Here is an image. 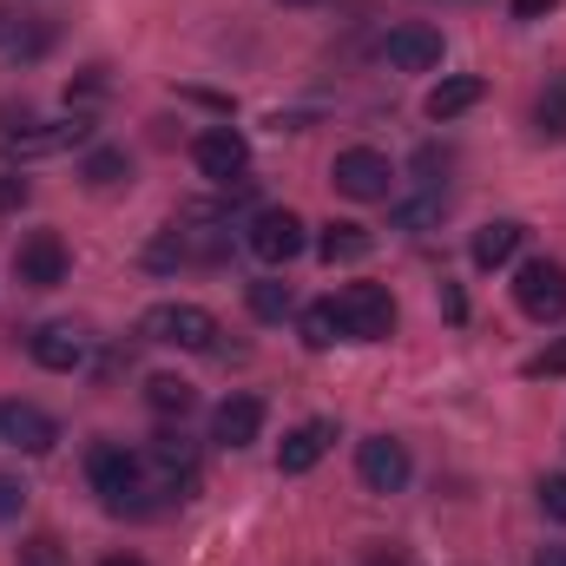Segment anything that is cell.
<instances>
[{"label": "cell", "mask_w": 566, "mask_h": 566, "mask_svg": "<svg viewBox=\"0 0 566 566\" xmlns=\"http://www.w3.org/2000/svg\"><path fill=\"white\" fill-rule=\"evenodd\" d=\"M258 434H264V402H258V396L218 402V416H211V441H218V448H251Z\"/></svg>", "instance_id": "obj_15"}, {"label": "cell", "mask_w": 566, "mask_h": 566, "mask_svg": "<svg viewBox=\"0 0 566 566\" xmlns=\"http://www.w3.org/2000/svg\"><path fill=\"white\" fill-rule=\"evenodd\" d=\"M409 474H416L409 441H396V434H369V441L356 448V481H363L369 494H402Z\"/></svg>", "instance_id": "obj_7"}, {"label": "cell", "mask_w": 566, "mask_h": 566, "mask_svg": "<svg viewBox=\"0 0 566 566\" xmlns=\"http://www.w3.org/2000/svg\"><path fill=\"white\" fill-rule=\"evenodd\" d=\"M507 7H514V20H547L560 0H507Z\"/></svg>", "instance_id": "obj_32"}, {"label": "cell", "mask_w": 566, "mask_h": 566, "mask_svg": "<svg viewBox=\"0 0 566 566\" xmlns=\"http://www.w3.org/2000/svg\"><path fill=\"white\" fill-rule=\"evenodd\" d=\"M329 441H336V428H329V422L290 428V434H283V448H277V474H310V468L329 454Z\"/></svg>", "instance_id": "obj_16"}, {"label": "cell", "mask_w": 566, "mask_h": 566, "mask_svg": "<svg viewBox=\"0 0 566 566\" xmlns=\"http://www.w3.org/2000/svg\"><path fill=\"white\" fill-rule=\"evenodd\" d=\"M329 310H336V329L349 343H389L396 336V296L382 283H343L329 296Z\"/></svg>", "instance_id": "obj_2"}, {"label": "cell", "mask_w": 566, "mask_h": 566, "mask_svg": "<svg viewBox=\"0 0 566 566\" xmlns=\"http://www.w3.org/2000/svg\"><path fill=\"white\" fill-rule=\"evenodd\" d=\"M521 376H534V382H541V376H566V336H560V343H547L541 356H527V363H521Z\"/></svg>", "instance_id": "obj_28"}, {"label": "cell", "mask_w": 566, "mask_h": 566, "mask_svg": "<svg viewBox=\"0 0 566 566\" xmlns=\"http://www.w3.org/2000/svg\"><path fill=\"white\" fill-rule=\"evenodd\" d=\"M191 165L211 178V185H244V165H251V145L238 126H205L191 139Z\"/></svg>", "instance_id": "obj_10"}, {"label": "cell", "mask_w": 566, "mask_h": 566, "mask_svg": "<svg viewBox=\"0 0 566 566\" xmlns=\"http://www.w3.org/2000/svg\"><path fill=\"white\" fill-rule=\"evenodd\" d=\"M296 329H303V349H329V343L343 336V329H336V310H329V303H310Z\"/></svg>", "instance_id": "obj_26"}, {"label": "cell", "mask_w": 566, "mask_h": 566, "mask_svg": "<svg viewBox=\"0 0 566 566\" xmlns=\"http://www.w3.org/2000/svg\"><path fill=\"white\" fill-rule=\"evenodd\" d=\"M382 60H389V73H434L441 66V27H428V20L389 27L382 33Z\"/></svg>", "instance_id": "obj_11"}, {"label": "cell", "mask_w": 566, "mask_h": 566, "mask_svg": "<svg viewBox=\"0 0 566 566\" xmlns=\"http://www.w3.org/2000/svg\"><path fill=\"white\" fill-rule=\"evenodd\" d=\"M106 86H113V80H106V66H86V73L66 86V106H93V99H106Z\"/></svg>", "instance_id": "obj_27"}, {"label": "cell", "mask_w": 566, "mask_h": 566, "mask_svg": "<svg viewBox=\"0 0 566 566\" xmlns=\"http://www.w3.org/2000/svg\"><path fill=\"white\" fill-rule=\"evenodd\" d=\"M46 46H53V27L46 20H20V13L0 7V53L7 60H40Z\"/></svg>", "instance_id": "obj_19"}, {"label": "cell", "mask_w": 566, "mask_h": 566, "mask_svg": "<svg viewBox=\"0 0 566 566\" xmlns=\"http://www.w3.org/2000/svg\"><path fill=\"white\" fill-rule=\"evenodd\" d=\"M27 349H33V363H40V369L73 376V369L86 363V329H73V323H40V329L27 336Z\"/></svg>", "instance_id": "obj_13"}, {"label": "cell", "mask_w": 566, "mask_h": 566, "mask_svg": "<svg viewBox=\"0 0 566 566\" xmlns=\"http://www.w3.org/2000/svg\"><path fill=\"white\" fill-rule=\"evenodd\" d=\"M145 461H151V474H158V488H165V494H178V501H191V494H198V448H191V434L158 428V434H151V448H145Z\"/></svg>", "instance_id": "obj_8"}, {"label": "cell", "mask_w": 566, "mask_h": 566, "mask_svg": "<svg viewBox=\"0 0 566 566\" xmlns=\"http://www.w3.org/2000/svg\"><path fill=\"white\" fill-rule=\"evenodd\" d=\"M541 514L566 521V474H541Z\"/></svg>", "instance_id": "obj_29"}, {"label": "cell", "mask_w": 566, "mask_h": 566, "mask_svg": "<svg viewBox=\"0 0 566 566\" xmlns=\"http://www.w3.org/2000/svg\"><path fill=\"white\" fill-rule=\"evenodd\" d=\"M244 303H251V316H258V323H283V316L296 310L290 283H277V277H258L251 290H244Z\"/></svg>", "instance_id": "obj_22"}, {"label": "cell", "mask_w": 566, "mask_h": 566, "mask_svg": "<svg viewBox=\"0 0 566 566\" xmlns=\"http://www.w3.org/2000/svg\"><path fill=\"white\" fill-rule=\"evenodd\" d=\"M0 441L20 448V454H46L60 441V422L46 409H33V402H0Z\"/></svg>", "instance_id": "obj_12"}, {"label": "cell", "mask_w": 566, "mask_h": 566, "mask_svg": "<svg viewBox=\"0 0 566 566\" xmlns=\"http://www.w3.org/2000/svg\"><path fill=\"white\" fill-rule=\"evenodd\" d=\"M514 303L534 316V323H560L566 316V264L554 258H527L514 271Z\"/></svg>", "instance_id": "obj_6"}, {"label": "cell", "mask_w": 566, "mask_h": 566, "mask_svg": "<svg viewBox=\"0 0 566 566\" xmlns=\"http://www.w3.org/2000/svg\"><path fill=\"white\" fill-rule=\"evenodd\" d=\"M521 238H527V224H514V218L481 224V231H474V271H501V264H514Z\"/></svg>", "instance_id": "obj_18"}, {"label": "cell", "mask_w": 566, "mask_h": 566, "mask_svg": "<svg viewBox=\"0 0 566 566\" xmlns=\"http://www.w3.org/2000/svg\"><path fill=\"white\" fill-rule=\"evenodd\" d=\"M80 178H86L93 191H113V185H126V178H133V158H126L119 145H99V151H86Z\"/></svg>", "instance_id": "obj_21"}, {"label": "cell", "mask_w": 566, "mask_h": 566, "mask_svg": "<svg viewBox=\"0 0 566 566\" xmlns=\"http://www.w3.org/2000/svg\"><path fill=\"white\" fill-rule=\"evenodd\" d=\"M481 99H488V80H481V73H454V80H441V86L428 93V119H434V126H448V119L474 113Z\"/></svg>", "instance_id": "obj_17"}, {"label": "cell", "mask_w": 566, "mask_h": 566, "mask_svg": "<svg viewBox=\"0 0 566 566\" xmlns=\"http://www.w3.org/2000/svg\"><path fill=\"white\" fill-rule=\"evenodd\" d=\"M139 336L158 349H218V316L205 303H151L139 316Z\"/></svg>", "instance_id": "obj_3"}, {"label": "cell", "mask_w": 566, "mask_h": 566, "mask_svg": "<svg viewBox=\"0 0 566 566\" xmlns=\"http://www.w3.org/2000/svg\"><path fill=\"white\" fill-rule=\"evenodd\" d=\"M290 7H310V0H290Z\"/></svg>", "instance_id": "obj_37"}, {"label": "cell", "mask_w": 566, "mask_h": 566, "mask_svg": "<svg viewBox=\"0 0 566 566\" xmlns=\"http://www.w3.org/2000/svg\"><path fill=\"white\" fill-rule=\"evenodd\" d=\"M66 271H73V258H66V238H60V231H27V238H20L13 277L27 283V290H60Z\"/></svg>", "instance_id": "obj_9"}, {"label": "cell", "mask_w": 566, "mask_h": 566, "mask_svg": "<svg viewBox=\"0 0 566 566\" xmlns=\"http://www.w3.org/2000/svg\"><path fill=\"white\" fill-rule=\"evenodd\" d=\"M303 244H310V231H303V218H296L290 205H264V211H251V224H244V251H251L258 264H271V271H283L290 258H303Z\"/></svg>", "instance_id": "obj_4"}, {"label": "cell", "mask_w": 566, "mask_h": 566, "mask_svg": "<svg viewBox=\"0 0 566 566\" xmlns=\"http://www.w3.org/2000/svg\"><path fill=\"white\" fill-rule=\"evenodd\" d=\"M441 211H448V191L428 185L422 198H409V205L389 211V224H396V231H428V224H441Z\"/></svg>", "instance_id": "obj_23"}, {"label": "cell", "mask_w": 566, "mask_h": 566, "mask_svg": "<svg viewBox=\"0 0 566 566\" xmlns=\"http://www.w3.org/2000/svg\"><path fill=\"white\" fill-rule=\"evenodd\" d=\"M20 507H27V488H20V474H0V521H20Z\"/></svg>", "instance_id": "obj_30"}, {"label": "cell", "mask_w": 566, "mask_h": 566, "mask_svg": "<svg viewBox=\"0 0 566 566\" xmlns=\"http://www.w3.org/2000/svg\"><path fill=\"white\" fill-rule=\"evenodd\" d=\"M369 231L363 224H323V238H316V251H323V264H363L369 258Z\"/></svg>", "instance_id": "obj_20"}, {"label": "cell", "mask_w": 566, "mask_h": 566, "mask_svg": "<svg viewBox=\"0 0 566 566\" xmlns=\"http://www.w3.org/2000/svg\"><path fill=\"white\" fill-rule=\"evenodd\" d=\"M86 481L99 494L106 514H151V488H145V461L126 448V441H93L86 448Z\"/></svg>", "instance_id": "obj_1"}, {"label": "cell", "mask_w": 566, "mask_h": 566, "mask_svg": "<svg viewBox=\"0 0 566 566\" xmlns=\"http://www.w3.org/2000/svg\"><path fill=\"white\" fill-rule=\"evenodd\" d=\"M441 310H448V316H454V323H461V316H468V303H461V290H454V283H448V290H441Z\"/></svg>", "instance_id": "obj_33"}, {"label": "cell", "mask_w": 566, "mask_h": 566, "mask_svg": "<svg viewBox=\"0 0 566 566\" xmlns=\"http://www.w3.org/2000/svg\"><path fill=\"white\" fill-rule=\"evenodd\" d=\"M329 185H336L343 198H356V205H382V198L396 191V171H389V158H382L376 145H349V151H336Z\"/></svg>", "instance_id": "obj_5"}, {"label": "cell", "mask_w": 566, "mask_h": 566, "mask_svg": "<svg viewBox=\"0 0 566 566\" xmlns=\"http://www.w3.org/2000/svg\"><path fill=\"white\" fill-rule=\"evenodd\" d=\"M99 566H145L139 554H113V560H99Z\"/></svg>", "instance_id": "obj_35"}, {"label": "cell", "mask_w": 566, "mask_h": 566, "mask_svg": "<svg viewBox=\"0 0 566 566\" xmlns=\"http://www.w3.org/2000/svg\"><path fill=\"white\" fill-rule=\"evenodd\" d=\"M534 566H566V547H541V554H534Z\"/></svg>", "instance_id": "obj_34"}, {"label": "cell", "mask_w": 566, "mask_h": 566, "mask_svg": "<svg viewBox=\"0 0 566 566\" xmlns=\"http://www.w3.org/2000/svg\"><path fill=\"white\" fill-rule=\"evenodd\" d=\"M86 119L73 113V119H60V126H33V119H20V126H7V151L13 158H46V151H66V145H86Z\"/></svg>", "instance_id": "obj_14"}, {"label": "cell", "mask_w": 566, "mask_h": 566, "mask_svg": "<svg viewBox=\"0 0 566 566\" xmlns=\"http://www.w3.org/2000/svg\"><path fill=\"white\" fill-rule=\"evenodd\" d=\"M534 126H541V139H566V80H554V86L541 93Z\"/></svg>", "instance_id": "obj_25"}, {"label": "cell", "mask_w": 566, "mask_h": 566, "mask_svg": "<svg viewBox=\"0 0 566 566\" xmlns=\"http://www.w3.org/2000/svg\"><path fill=\"white\" fill-rule=\"evenodd\" d=\"M369 566H402V560H396V554H376V560H369Z\"/></svg>", "instance_id": "obj_36"}, {"label": "cell", "mask_w": 566, "mask_h": 566, "mask_svg": "<svg viewBox=\"0 0 566 566\" xmlns=\"http://www.w3.org/2000/svg\"><path fill=\"white\" fill-rule=\"evenodd\" d=\"M27 205V178L20 171H0V211H20Z\"/></svg>", "instance_id": "obj_31"}, {"label": "cell", "mask_w": 566, "mask_h": 566, "mask_svg": "<svg viewBox=\"0 0 566 566\" xmlns=\"http://www.w3.org/2000/svg\"><path fill=\"white\" fill-rule=\"evenodd\" d=\"M145 402H151L158 416H185V409L198 402V389H191L185 376H151V382H145Z\"/></svg>", "instance_id": "obj_24"}]
</instances>
